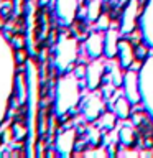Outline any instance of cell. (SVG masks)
<instances>
[{"label": "cell", "mask_w": 153, "mask_h": 158, "mask_svg": "<svg viewBox=\"0 0 153 158\" xmlns=\"http://www.w3.org/2000/svg\"><path fill=\"white\" fill-rule=\"evenodd\" d=\"M133 43L128 38L118 40V48H117V54H118V66L122 69H127L130 64H133L135 54H133Z\"/></svg>", "instance_id": "cell-1"}, {"label": "cell", "mask_w": 153, "mask_h": 158, "mask_svg": "<svg viewBox=\"0 0 153 158\" xmlns=\"http://www.w3.org/2000/svg\"><path fill=\"white\" fill-rule=\"evenodd\" d=\"M138 138H140V135H138L137 130H133L132 127H122L120 130V145L127 147V148H135L138 147Z\"/></svg>", "instance_id": "cell-2"}, {"label": "cell", "mask_w": 153, "mask_h": 158, "mask_svg": "<svg viewBox=\"0 0 153 158\" xmlns=\"http://www.w3.org/2000/svg\"><path fill=\"white\" fill-rule=\"evenodd\" d=\"M117 48H118V41L115 38V31H109L107 40H105V53L109 58H114L117 54Z\"/></svg>", "instance_id": "cell-3"}, {"label": "cell", "mask_w": 153, "mask_h": 158, "mask_svg": "<svg viewBox=\"0 0 153 158\" xmlns=\"http://www.w3.org/2000/svg\"><path fill=\"white\" fill-rule=\"evenodd\" d=\"M115 112L120 118H128L130 115V104L127 102L125 97H118L115 102Z\"/></svg>", "instance_id": "cell-4"}, {"label": "cell", "mask_w": 153, "mask_h": 158, "mask_svg": "<svg viewBox=\"0 0 153 158\" xmlns=\"http://www.w3.org/2000/svg\"><path fill=\"white\" fill-rule=\"evenodd\" d=\"M101 122L104 123V125L101 127L102 128V133H105V132H110V128L115 127V117H114V114H104V115L101 117Z\"/></svg>", "instance_id": "cell-5"}, {"label": "cell", "mask_w": 153, "mask_h": 158, "mask_svg": "<svg viewBox=\"0 0 153 158\" xmlns=\"http://www.w3.org/2000/svg\"><path fill=\"white\" fill-rule=\"evenodd\" d=\"M133 54H135L137 61H142L143 63L148 58V48L145 46V44L138 43V44H135V48H133Z\"/></svg>", "instance_id": "cell-6"}, {"label": "cell", "mask_w": 153, "mask_h": 158, "mask_svg": "<svg viewBox=\"0 0 153 158\" xmlns=\"http://www.w3.org/2000/svg\"><path fill=\"white\" fill-rule=\"evenodd\" d=\"M138 147L145 152L147 150L151 152L153 150V135H140V138H138Z\"/></svg>", "instance_id": "cell-7"}, {"label": "cell", "mask_w": 153, "mask_h": 158, "mask_svg": "<svg viewBox=\"0 0 153 158\" xmlns=\"http://www.w3.org/2000/svg\"><path fill=\"white\" fill-rule=\"evenodd\" d=\"M128 76H130V81H132V84H130V87H133V82H135V77H137V76H133V74H132V73H130V74H128ZM128 94H132V96H130V97L133 99V101H135V99H137V97H135V94H133V91H128ZM137 101H138V99H137Z\"/></svg>", "instance_id": "cell-8"}]
</instances>
